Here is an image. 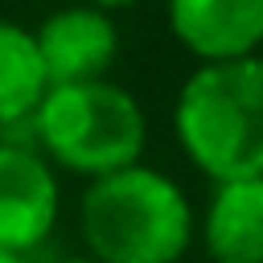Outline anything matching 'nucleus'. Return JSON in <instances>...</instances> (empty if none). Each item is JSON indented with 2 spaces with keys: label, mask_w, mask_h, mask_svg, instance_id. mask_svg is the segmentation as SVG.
<instances>
[{
  "label": "nucleus",
  "mask_w": 263,
  "mask_h": 263,
  "mask_svg": "<svg viewBox=\"0 0 263 263\" xmlns=\"http://www.w3.org/2000/svg\"><path fill=\"white\" fill-rule=\"evenodd\" d=\"M173 132L214 185L263 177V58L197 66L177 90Z\"/></svg>",
  "instance_id": "f257e3e1"
},
{
  "label": "nucleus",
  "mask_w": 263,
  "mask_h": 263,
  "mask_svg": "<svg viewBox=\"0 0 263 263\" xmlns=\"http://www.w3.org/2000/svg\"><path fill=\"white\" fill-rule=\"evenodd\" d=\"M78 230L95 263H177L197 226L185 189L140 160L86 185Z\"/></svg>",
  "instance_id": "f03ea898"
},
{
  "label": "nucleus",
  "mask_w": 263,
  "mask_h": 263,
  "mask_svg": "<svg viewBox=\"0 0 263 263\" xmlns=\"http://www.w3.org/2000/svg\"><path fill=\"white\" fill-rule=\"evenodd\" d=\"M29 127L49 164L86 181L140 164L148 148V119L140 99L111 78L49 86Z\"/></svg>",
  "instance_id": "7ed1b4c3"
},
{
  "label": "nucleus",
  "mask_w": 263,
  "mask_h": 263,
  "mask_svg": "<svg viewBox=\"0 0 263 263\" xmlns=\"http://www.w3.org/2000/svg\"><path fill=\"white\" fill-rule=\"evenodd\" d=\"M62 210L53 164L16 140H0V251L33 255Z\"/></svg>",
  "instance_id": "20e7f679"
},
{
  "label": "nucleus",
  "mask_w": 263,
  "mask_h": 263,
  "mask_svg": "<svg viewBox=\"0 0 263 263\" xmlns=\"http://www.w3.org/2000/svg\"><path fill=\"white\" fill-rule=\"evenodd\" d=\"M33 45H37L49 86L103 82L119 53V29L111 12L90 8V4H70V8L49 12L33 29Z\"/></svg>",
  "instance_id": "39448f33"
},
{
  "label": "nucleus",
  "mask_w": 263,
  "mask_h": 263,
  "mask_svg": "<svg viewBox=\"0 0 263 263\" xmlns=\"http://www.w3.org/2000/svg\"><path fill=\"white\" fill-rule=\"evenodd\" d=\"M164 16L201 66L255 58L263 45V0H164Z\"/></svg>",
  "instance_id": "423d86ee"
},
{
  "label": "nucleus",
  "mask_w": 263,
  "mask_h": 263,
  "mask_svg": "<svg viewBox=\"0 0 263 263\" xmlns=\"http://www.w3.org/2000/svg\"><path fill=\"white\" fill-rule=\"evenodd\" d=\"M197 230L214 263H263V177L214 185Z\"/></svg>",
  "instance_id": "0eeeda50"
},
{
  "label": "nucleus",
  "mask_w": 263,
  "mask_h": 263,
  "mask_svg": "<svg viewBox=\"0 0 263 263\" xmlns=\"http://www.w3.org/2000/svg\"><path fill=\"white\" fill-rule=\"evenodd\" d=\"M45 90L49 78L37 58L33 29L0 16V140L21 123H33V111L41 107Z\"/></svg>",
  "instance_id": "6e6552de"
},
{
  "label": "nucleus",
  "mask_w": 263,
  "mask_h": 263,
  "mask_svg": "<svg viewBox=\"0 0 263 263\" xmlns=\"http://www.w3.org/2000/svg\"><path fill=\"white\" fill-rule=\"evenodd\" d=\"M90 8H103V12H115V8H127V4H136V0H86Z\"/></svg>",
  "instance_id": "1a4fd4ad"
},
{
  "label": "nucleus",
  "mask_w": 263,
  "mask_h": 263,
  "mask_svg": "<svg viewBox=\"0 0 263 263\" xmlns=\"http://www.w3.org/2000/svg\"><path fill=\"white\" fill-rule=\"evenodd\" d=\"M0 263H33V255H16V251H0Z\"/></svg>",
  "instance_id": "9d476101"
},
{
  "label": "nucleus",
  "mask_w": 263,
  "mask_h": 263,
  "mask_svg": "<svg viewBox=\"0 0 263 263\" xmlns=\"http://www.w3.org/2000/svg\"><path fill=\"white\" fill-rule=\"evenodd\" d=\"M58 263H95V259H86V255H74V259H58Z\"/></svg>",
  "instance_id": "9b49d317"
}]
</instances>
